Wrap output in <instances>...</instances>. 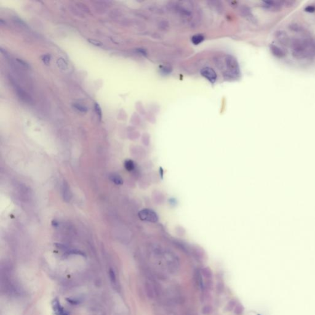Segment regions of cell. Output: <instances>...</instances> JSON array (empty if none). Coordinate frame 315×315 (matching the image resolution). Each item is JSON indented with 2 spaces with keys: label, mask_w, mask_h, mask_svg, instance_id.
I'll return each mask as SVG.
<instances>
[{
  "label": "cell",
  "mask_w": 315,
  "mask_h": 315,
  "mask_svg": "<svg viewBox=\"0 0 315 315\" xmlns=\"http://www.w3.org/2000/svg\"><path fill=\"white\" fill-rule=\"evenodd\" d=\"M292 56L297 59H304L315 55V44L308 39L295 38L291 41Z\"/></svg>",
  "instance_id": "6da1fadb"
},
{
  "label": "cell",
  "mask_w": 315,
  "mask_h": 315,
  "mask_svg": "<svg viewBox=\"0 0 315 315\" xmlns=\"http://www.w3.org/2000/svg\"><path fill=\"white\" fill-rule=\"evenodd\" d=\"M139 217L141 220L149 222L155 223L158 221L159 217L157 214L150 209H144L140 211L138 214Z\"/></svg>",
  "instance_id": "7a4b0ae2"
},
{
  "label": "cell",
  "mask_w": 315,
  "mask_h": 315,
  "mask_svg": "<svg viewBox=\"0 0 315 315\" xmlns=\"http://www.w3.org/2000/svg\"><path fill=\"white\" fill-rule=\"evenodd\" d=\"M283 6L282 1H267L264 2L263 8L270 12H278Z\"/></svg>",
  "instance_id": "3957f363"
},
{
  "label": "cell",
  "mask_w": 315,
  "mask_h": 315,
  "mask_svg": "<svg viewBox=\"0 0 315 315\" xmlns=\"http://www.w3.org/2000/svg\"><path fill=\"white\" fill-rule=\"evenodd\" d=\"M201 73L207 80L212 83H214L217 80V74L212 68L205 67L201 70Z\"/></svg>",
  "instance_id": "277c9868"
},
{
  "label": "cell",
  "mask_w": 315,
  "mask_h": 315,
  "mask_svg": "<svg viewBox=\"0 0 315 315\" xmlns=\"http://www.w3.org/2000/svg\"><path fill=\"white\" fill-rule=\"evenodd\" d=\"M275 36L279 43L282 44L283 45H287L290 42L289 38L287 33L284 31H278L276 33Z\"/></svg>",
  "instance_id": "5b68a950"
},
{
  "label": "cell",
  "mask_w": 315,
  "mask_h": 315,
  "mask_svg": "<svg viewBox=\"0 0 315 315\" xmlns=\"http://www.w3.org/2000/svg\"><path fill=\"white\" fill-rule=\"evenodd\" d=\"M270 50L272 52V54L277 57L282 58L285 56L284 52L280 47L274 44H271L270 46Z\"/></svg>",
  "instance_id": "8992f818"
},
{
  "label": "cell",
  "mask_w": 315,
  "mask_h": 315,
  "mask_svg": "<svg viewBox=\"0 0 315 315\" xmlns=\"http://www.w3.org/2000/svg\"><path fill=\"white\" fill-rule=\"evenodd\" d=\"M110 180L117 185H121L123 183V180L122 177L117 174H112L110 176Z\"/></svg>",
  "instance_id": "52a82bcc"
},
{
  "label": "cell",
  "mask_w": 315,
  "mask_h": 315,
  "mask_svg": "<svg viewBox=\"0 0 315 315\" xmlns=\"http://www.w3.org/2000/svg\"><path fill=\"white\" fill-rule=\"evenodd\" d=\"M124 166L125 169L129 172H132L134 170H135L136 165L134 161L132 160H126L124 161Z\"/></svg>",
  "instance_id": "ba28073f"
},
{
  "label": "cell",
  "mask_w": 315,
  "mask_h": 315,
  "mask_svg": "<svg viewBox=\"0 0 315 315\" xmlns=\"http://www.w3.org/2000/svg\"><path fill=\"white\" fill-rule=\"evenodd\" d=\"M17 94H18L19 97L23 101L27 102V103H30L31 102V98L30 97V96L27 93H25L24 91H23L22 90H20V89H18L17 90Z\"/></svg>",
  "instance_id": "9c48e42d"
},
{
  "label": "cell",
  "mask_w": 315,
  "mask_h": 315,
  "mask_svg": "<svg viewBox=\"0 0 315 315\" xmlns=\"http://www.w3.org/2000/svg\"><path fill=\"white\" fill-rule=\"evenodd\" d=\"M204 37L203 35H201V34H198V35H194L192 38H191V41L192 43L195 44V45H198L199 44H200L201 42H203L204 41Z\"/></svg>",
  "instance_id": "30bf717a"
},
{
  "label": "cell",
  "mask_w": 315,
  "mask_h": 315,
  "mask_svg": "<svg viewBox=\"0 0 315 315\" xmlns=\"http://www.w3.org/2000/svg\"><path fill=\"white\" fill-rule=\"evenodd\" d=\"M57 66L58 67L62 70H65L67 69L68 68V65H67V62H65L63 59H59L57 61Z\"/></svg>",
  "instance_id": "8fae6325"
},
{
  "label": "cell",
  "mask_w": 315,
  "mask_h": 315,
  "mask_svg": "<svg viewBox=\"0 0 315 315\" xmlns=\"http://www.w3.org/2000/svg\"><path fill=\"white\" fill-rule=\"evenodd\" d=\"M289 29L295 32H300L303 30V27L301 25L297 24V23H292L289 25Z\"/></svg>",
  "instance_id": "7c38bea8"
},
{
  "label": "cell",
  "mask_w": 315,
  "mask_h": 315,
  "mask_svg": "<svg viewBox=\"0 0 315 315\" xmlns=\"http://www.w3.org/2000/svg\"><path fill=\"white\" fill-rule=\"evenodd\" d=\"M243 311H244V308L241 304H237L236 305L234 309V312L236 315H242L243 313Z\"/></svg>",
  "instance_id": "4fadbf2b"
},
{
  "label": "cell",
  "mask_w": 315,
  "mask_h": 315,
  "mask_svg": "<svg viewBox=\"0 0 315 315\" xmlns=\"http://www.w3.org/2000/svg\"><path fill=\"white\" fill-rule=\"evenodd\" d=\"M73 107L76 109L78 111L80 112H82V113H86L87 112V109L86 107L83 106H81V105L80 104H78V103H75L73 105Z\"/></svg>",
  "instance_id": "5bb4252c"
},
{
  "label": "cell",
  "mask_w": 315,
  "mask_h": 315,
  "mask_svg": "<svg viewBox=\"0 0 315 315\" xmlns=\"http://www.w3.org/2000/svg\"><path fill=\"white\" fill-rule=\"evenodd\" d=\"M202 273L203 276H204V277L206 278H211L212 277V271L209 268H203L202 270Z\"/></svg>",
  "instance_id": "9a60e30c"
},
{
  "label": "cell",
  "mask_w": 315,
  "mask_h": 315,
  "mask_svg": "<svg viewBox=\"0 0 315 315\" xmlns=\"http://www.w3.org/2000/svg\"><path fill=\"white\" fill-rule=\"evenodd\" d=\"M213 311V308L211 305H206L203 307L202 312L205 315H209Z\"/></svg>",
  "instance_id": "2e32d148"
},
{
  "label": "cell",
  "mask_w": 315,
  "mask_h": 315,
  "mask_svg": "<svg viewBox=\"0 0 315 315\" xmlns=\"http://www.w3.org/2000/svg\"><path fill=\"white\" fill-rule=\"evenodd\" d=\"M94 109H95L96 113H97V116H99V118H100V119H101V118H102V110H101V109H100V106H99V105L97 103H95Z\"/></svg>",
  "instance_id": "e0dca14e"
},
{
  "label": "cell",
  "mask_w": 315,
  "mask_h": 315,
  "mask_svg": "<svg viewBox=\"0 0 315 315\" xmlns=\"http://www.w3.org/2000/svg\"><path fill=\"white\" fill-rule=\"evenodd\" d=\"M63 198L67 199V195L68 197H69V198L70 199V198H69V187H68V186H67L66 184H63Z\"/></svg>",
  "instance_id": "ac0fdd59"
},
{
  "label": "cell",
  "mask_w": 315,
  "mask_h": 315,
  "mask_svg": "<svg viewBox=\"0 0 315 315\" xmlns=\"http://www.w3.org/2000/svg\"><path fill=\"white\" fill-rule=\"evenodd\" d=\"M88 41L96 46H102L103 45V43H101L99 41L96 40V39H88Z\"/></svg>",
  "instance_id": "d6986e66"
},
{
  "label": "cell",
  "mask_w": 315,
  "mask_h": 315,
  "mask_svg": "<svg viewBox=\"0 0 315 315\" xmlns=\"http://www.w3.org/2000/svg\"><path fill=\"white\" fill-rule=\"evenodd\" d=\"M235 305H236V301L235 300H232L231 301H230V302L228 303L227 308V310L228 311H231L232 310L234 307H235Z\"/></svg>",
  "instance_id": "ffe728a7"
},
{
  "label": "cell",
  "mask_w": 315,
  "mask_h": 315,
  "mask_svg": "<svg viewBox=\"0 0 315 315\" xmlns=\"http://www.w3.org/2000/svg\"><path fill=\"white\" fill-rule=\"evenodd\" d=\"M282 3H283V6H285V7H291L294 5V4L295 3V2H293V1H290V0H286V1H282Z\"/></svg>",
  "instance_id": "44dd1931"
},
{
  "label": "cell",
  "mask_w": 315,
  "mask_h": 315,
  "mask_svg": "<svg viewBox=\"0 0 315 315\" xmlns=\"http://www.w3.org/2000/svg\"><path fill=\"white\" fill-rule=\"evenodd\" d=\"M42 60L46 65H48L50 60V56L48 54L43 56L42 57Z\"/></svg>",
  "instance_id": "7402d4cb"
},
{
  "label": "cell",
  "mask_w": 315,
  "mask_h": 315,
  "mask_svg": "<svg viewBox=\"0 0 315 315\" xmlns=\"http://www.w3.org/2000/svg\"><path fill=\"white\" fill-rule=\"evenodd\" d=\"M305 11L308 12H313L315 11V8L313 6H308L307 8H305Z\"/></svg>",
  "instance_id": "603a6c76"
},
{
  "label": "cell",
  "mask_w": 315,
  "mask_h": 315,
  "mask_svg": "<svg viewBox=\"0 0 315 315\" xmlns=\"http://www.w3.org/2000/svg\"><path fill=\"white\" fill-rule=\"evenodd\" d=\"M110 277L111 280H112V281H113V282L116 281V276H115V272L113 270H110Z\"/></svg>",
  "instance_id": "cb8c5ba5"
},
{
  "label": "cell",
  "mask_w": 315,
  "mask_h": 315,
  "mask_svg": "<svg viewBox=\"0 0 315 315\" xmlns=\"http://www.w3.org/2000/svg\"><path fill=\"white\" fill-rule=\"evenodd\" d=\"M17 60L19 63H22L23 65H24V66H25V67H28V65H27V63H26L25 62H24L23 61H22V60H19V59H17Z\"/></svg>",
  "instance_id": "d4e9b609"
},
{
  "label": "cell",
  "mask_w": 315,
  "mask_h": 315,
  "mask_svg": "<svg viewBox=\"0 0 315 315\" xmlns=\"http://www.w3.org/2000/svg\"><path fill=\"white\" fill-rule=\"evenodd\" d=\"M60 315H69V314H67L66 313H64L63 314H60Z\"/></svg>",
  "instance_id": "484cf974"
}]
</instances>
